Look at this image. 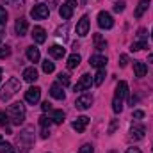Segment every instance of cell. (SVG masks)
Instances as JSON below:
<instances>
[{"label": "cell", "instance_id": "obj_39", "mask_svg": "<svg viewBox=\"0 0 153 153\" xmlns=\"http://www.w3.org/2000/svg\"><path fill=\"white\" fill-rule=\"evenodd\" d=\"M41 109H43V112H50V111H52V103H50V102L46 100V102H43Z\"/></svg>", "mask_w": 153, "mask_h": 153}, {"label": "cell", "instance_id": "obj_15", "mask_svg": "<svg viewBox=\"0 0 153 153\" xmlns=\"http://www.w3.org/2000/svg\"><path fill=\"white\" fill-rule=\"evenodd\" d=\"M14 30H16L18 36H25L27 30H29V23H27V20H25V18H18L16 23H14Z\"/></svg>", "mask_w": 153, "mask_h": 153}, {"label": "cell", "instance_id": "obj_27", "mask_svg": "<svg viewBox=\"0 0 153 153\" xmlns=\"http://www.w3.org/2000/svg\"><path fill=\"white\" fill-rule=\"evenodd\" d=\"M103 80H105V68H102V70L96 71V75L93 78V84H94V85H102Z\"/></svg>", "mask_w": 153, "mask_h": 153}, {"label": "cell", "instance_id": "obj_41", "mask_svg": "<svg viewBox=\"0 0 153 153\" xmlns=\"http://www.w3.org/2000/svg\"><path fill=\"white\" fill-rule=\"evenodd\" d=\"M48 135H50V128H41V137L46 139Z\"/></svg>", "mask_w": 153, "mask_h": 153}, {"label": "cell", "instance_id": "obj_11", "mask_svg": "<svg viewBox=\"0 0 153 153\" xmlns=\"http://www.w3.org/2000/svg\"><path fill=\"white\" fill-rule=\"evenodd\" d=\"M91 84H93V76L91 75H82L80 76V80L76 82V85H75V93L76 91H87L89 87H91Z\"/></svg>", "mask_w": 153, "mask_h": 153}, {"label": "cell", "instance_id": "obj_16", "mask_svg": "<svg viewBox=\"0 0 153 153\" xmlns=\"http://www.w3.org/2000/svg\"><path fill=\"white\" fill-rule=\"evenodd\" d=\"M48 53H50L53 59H62L64 53H66V48L61 46V45H52V46L48 48Z\"/></svg>", "mask_w": 153, "mask_h": 153}, {"label": "cell", "instance_id": "obj_30", "mask_svg": "<svg viewBox=\"0 0 153 153\" xmlns=\"http://www.w3.org/2000/svg\"><path fill=\"white\" fill-rule=\"evenodd\" d=\"M0 125L9 130V116H7V112H2L0 111Z\"/></svg>", "mask_w": 153, "mask_h": 153}, {"label": "cell", "instance_id": "obj_9", "mask_svg": "<svg viewBox=\"0 0 153 153\" xmlns=\"http://www.w3.org/2000/svg\"><path fill=\"white\" fill-rule=\"evenodd\" d=\"M41 98V89L39 87H30L29 91H25V102L30 105H36Z\"/></svg>", "mask_w": 153, "mask_h": 153}, {"label": "cell", "instance_id": "obj_37", "mask_svg": "<svg viewBox=\"0 0 153 153\" xmlns=\"http://www.w3.org/2000/svg\"><path fill=\"white\" fill-rule=\"evenodd\" d=\"M126 64H128V55L121 53V55H119V66H121V68H125Z\"/></svg>", "mask_w": 153, "mask_h": 153}, {"label": "cell", "instance_id": "obj_2", "mask_svg": "<svg viewBox=\"0 0 153 153\" xmlns=\"http://www.w3.org/2000/svg\"><path fill=\"white\" fill-rule=\"evenodd\" d=\"M20 87H22L20 80H18L16 76H11V78L2 85V89H0V100H2V102H9V100L20 91Z\"/></svg>", "mask_w": 153, "mask_h": 153}, {"label": "cell", "instance_id": "obj_24", "mask_svg": "<svg viewBox=\"0 0 153 153\" xmlns=\"http://www.w3.org/2000/svg\"><path fill=\"white\" fill-rule=\"evenodd\" d=\"M80 61H82V57H80L78 53H71V55L68 57V62H66V64H68L70 70H75L76 66L80 64Z\"/></svg>", "mask_w": 153, "mask_h": 153}, {"label": "cell", "instance_id": "obj_5", "mask_svg": "<svg viewBox=\"0 0 153 153\" xmlns=\"http://www.w3.org/2000/svg\"><path fill=\"white\" fill-rule=\"evenodd\" d=\"M144 48H148V38H146V30L144 29H141L139 30V34H137V39L132 43V52H139V50H144Z\"/></svg>", "mask_w": 153, "mask_h": 153}, {"label": "cell", "instance_id": "obj_17", "mask_svg": "<svg viewBox=\"0 0 153 153\" xmlns=\"http://www.w3.org/2000/svg\"><path fill=\"white\" fill-rule=\"evenodd\" d=\"M23 80L25 82H36L38 80V70L34 68V66H30V68H25V71H23Z\"/></svg>", "mask_w": 153, "mask_h": 153}, {"label": "cell", "instance_id": "obj_14", "mask_svg": "<svg viewBox=\"0 0 153 153\" xmlns=\"http://www.w3.org/2000/svg\"><path fill=\"white\" fill-rule=\"evenodd\" d=\"M87 125H89V117H87V116H80V117H76L75 121H73V125H71V126H73V130H75V132L82 134V132L85 130V126H87Z\"/></svg>", "mask_w": 153, "mask_h": 153}, {"label": "cell", "instance_id": "obj_4", "mask_svg": "<svg viewBox=\"0 0 153 153\" xmlns=\"http://www.w3.org/2000/svg\"><path fill=\"white\" fill-rule=\"evenodd\" d=\"M34 144V128L27 126L20 135H18V148L22 150V153H29V148Z\"/></svg>", "mask_w": 153, "mask_h": 153}, {"label": "cell", "instance_id": "obj_38", "mask_svg": "<svg viewBox=\"0 0 153 153\" xmlns=\"http://www.w3.org/2000/svg\"><path fill=\"white\" fill-rule=\"evenodd\" d=\"M80 153H94V148H93L91 144H84V146L80 148Z\"/></svg>", "mask_w": 153, "mask_h": 153}, {"label": "cell", "instance_id": "obj_43", "mask_svg": "<svg viewBox=\"0 0 153 153\" xmlns=\"http://www.w3.org/2000/svg\"><path fill=\"white\" fill-rule=\"evenodd\" d=\"M126 153H143V152H141L139 148H128V150H126Z\"/></svg>", "mask_w": 153, "mask_h": 153}, {"label": "cell", "instance_id": "obj_19", "mask_svg": "<svg viewBox=\"0 0 153 153\" xmlns=\"http://www.w3.org/2000/svg\"><path fill=\"white\" fill-rule=\"evenodd\" d=\"M134 71H135V76L143 78V76L148 73V66H146L144 62H141V61H135V62H134Z\"/></svg>", "mask_w": 153, "mask_h": 153}, {"label": "cell", "instance_id": "obj_1", "mask_svg": "<svg viewBox=\"0 0 153 153\" xmlns=\"http://www.w3.org/2000/svg\"><path fill=\"white\" fill-rule=\"evenodd\" d=\"M128 94V84L125 80H121L117 85H116V93H114V98H112V111L116 114H119L123 111V102Z\"/></svg>", "mask_w": 153, "mask_h": 153}, {"label": "cell", "instance_id": "obj_12", "mask_svg": "<svg viewBox=\"0 0 153 153\" xmlns=\"http://www.w3.org/2000/svg\"><path fill=\"white\" fill-rule=\"evenodd\" d=\"M107 57L105 55H93L91 59H89V64L93 66V68H96V70H102V68H105L107 66Z\"/></svg>", "mask_w": 153, "mask_h": 153}, {"label": "cell", "instance_id": "obj_33", "mask_svg": "<svg viewBox=\"0 0 153 153\" xmlns=\"http://www.w3.org/2000/svg\"><path fill=\"white\" fill-rule=\"evenodd\" d=\"M59 82L62 85H70V75L68 73H59Z\"/></svg>", "mask_w": 153, "mask_h": 153}, {"label": "cell", "instance_id": "obj_31", "mask_svg": "<svg viewBox=\"0 0 153 153\" xmlns=\"http://www.w3.org/2000/svg\"><path fill=\"white\" fill-rule=\"evenodd\" d=\"M5 23H7V11H5V7L0 5V27H4Z\"/></svg>", "mask_w": 153, "mask_h": 153}, {"label": "cell", "instance_id": "obj_26", "mask_svg": "<svg viewBox=\"0 0 153 153\" xmlns=\"http://www.w3.org/2000/svg\"><path fill=\"white\" fill-rule=\"evenodd\" d=\"M94 48L96 50H105L107 48V41L102 38V34H94Z\"/></svg>", "mask_w": 153, "mask_h": 153}, {"label": "cell", "instance_id": "obj_42", "mask_svg": "<svg viewBox=\"0 0 153 153\" xmlns=\"http://www.w3.org/2000/svg\"><path fill=\"white\" fill-rule=\"evenodd\" d=\"M134 117H135V119H143V117H144V112H143V111H134Z\"/></svg>", "mask_w": 153, "mask_h": 153}, {"label": "cell", "instance_id": "obj_22", "mask_svg": "<svg viewBox=\"0 0 153 153\" xmlns=\"http://www.w3.org/2000/svg\"><path fill=\"white\" fill-rule=\"evenodd\" d=\"M148 7H150V0H139V4H137V9H135V18H141L146 11H148Z\"/></svg>", "mask_w": 153, "mask_h": 153}, {"label": "cell", "instance_id": "obj_10", "mask_svg": "<svg viewBox=\"0 0 153 153\" xmlns=\"http://www.w3.org/2000/svg\"><path fill=\"white\" fill-rule=\"evenodd\" d=\"M76 34H78L80 38H84V36L89 34V16L84 14V16L78 20V23H76Z\"/></svg>", "mask_w": 153, "mask_h": 153}, {"label": "cell", "instance_id": "obj_52", "mask_svg": "<svg viewBox=\"0 0 153 153\" xmlns=\"http://www.w3.org/2000/svg\"><path fill=\"white\" fill-rule=\"evenodd\" d=\"M109 153H116V152H109Z\"/></svg>", "mask_w": 153, "mask_h": 153}, {"label": "cell", "instance_id": "obj_47", "mask_svg": "<svg viewBox=\"0 0 153 153\" xmlns=\"http://www.w3.org/2000/svg\"><path fill=\"white\" fill-rule=\"evenodd\" d=\"M148 61H150V62L153 64V53H150V55H148Z\"/></svg>", "mask_w": 153, "mask_h": 153}, {"label": "cell", "instance_id": "obj_3", "mask_svg": "<svg viewBox=\"0 0 153 153\" xmlns=\"http://www.w3.org/2000/svg\"><path fill=\"white\" fill-rule=\"evenodd\" d=\"M25 105L22 102H14L7 107V116H9V121L13 125H22L25 121Z\"/></svg>", "mask_w": 153, "mask_h": 153}, {"label": "cell", "instance_id": "obj_46", "mask_svg": "<svg viewBox=\"0 0 153 153\" xmlns=\"http://www.w3.org/2000/svg\"><path fill=\"white\" fill-rule=\"evenodd\" d=\"M66 4H68V5H71V7H75V5H76V0H66Z\"/></svg>", "mask_w": 153, "mask_h": 153}, {"label": "cell", "instance_id": "obj_45", "mask_svg": "<svg viewBox=\"0 0 153 153\" xmlns=\"http://www.w3.org/2000/svg\"><path fill=\"white\" fill-rule=\"evenodd\" d=\"M53 5H57V0H48V9L53 7Z\"/></svg>", "mask_w": 153, "mask_h": 153}, {"label": "cell", "instance_id": "obj_48", "mask_svg": "<svg viewBox=\"0 0 153 153\" xmlns=\"http://www.w3.org/2000/svg\"><path fill=\"white\" fill-rule=\"evenodd\" d=\"M4 36H5V34H4V32H0V43H2V39H4Z\"/></svg>", "mask_w": 153, "mask_h": 153}, {"label": "cell", "instance_id": "obj_6", "mask_svg": "<svg viewBox=\"0 0 153 153\" xmlns=\"http://www.w3.org/2000/svg\"><path fill=\"white\" fill-rule=\"evenodd\" d=\"M48 14H50V9L45 4H36L30 11V16L34 20H45V18H48Z\"/></svg>", "mask_w": 153, "mask_h": 153}, {"label": "cell", "instance_id": "obj_21", "mask_svg": "<svg viewBox=\"0 0 153 153\" xmlns=\"http://www.w3.org/2000/svg\"><path fill=\"white\" fill-rule=\"evenodd\" d=\"M59 14H61L62 20H70V18L73 16V7L68 5V4H62V5L59 7Z\"/></svg>", "mask_w": 153, "mask_h": 153}, {"label": "cell", "instance_id": "obj_25", "mask_svg": "<svg viewBox=\"0 0 153 153\" xmlns=\"http://www.w3.org/2000/svg\"><path fill=\"white\" fill-rule=\"evenodd\" d=\"M50 119H52V123H55V125H61V123L64 121V112H62V111H52Z\"/></svg>", "mask_w": 153, "mask_h": 153}, {"label": "cell", "instance_id": "obj_13", "mask_svg": "<svg viewBox=\"0 0 153 153\" xmlns=\"http://www.w3.org/2000/svg\"><path fill=\"white\" fill-rule=\"evenodd\" d=\"M144 134H146V130H144V126H143V125L135 123V125H132V126H130V137H132V139L139 141V139H143V137H144Z\"/></svg>", "mask_w": 153, "mask_h": 153}, {"label": "cell", "instance_id": "obj_51", "mask_svg": "<svg viewBox=\"0 0 153 153\" xmlns=\"http://www.w3.org/2000/svg\"><path fill=\"white\" fill-rule=\"evenodd\" d=\"M152 38H153V30H152Z\"/></svg>", "mask_w": 153, "mask_h": 153}, {"label": "cell", "instance_id": "obj_8", "mask_svg": "<svg viewBox=\"0 0 153 153\" xmlns=\"http://www.w3.org/2000/svg\"><path fill=\"white\" fill-rule=\"evenodd\" d=\"M91 105H93V94H89V93L80 94V96L76 98V102H75V107L78 109V111H87Z\"/></svg>", "mask_w": 153, "mask_h": 153}, {"label": "cell", "instance_id": "obj_40", "mask_svg": "<svg viewBox=\"0 0 153 153\" xmlns=\"http://www.w3.org/2000/svg\"><path fill=\"white\" fill-rule=\"evenodd\" d=\"M4 2H7V4H11L14 7H22L23 5V0H4Z\"/></svg>", "mask_w": 153, "mask_h": 153}, {"label": "cell", "instance_id": "obj_44", "mask_svg": "<svg viewBox=\"0 0 153 153\" xmlns=\"http://www.w3.org/2000/svg\"><path fill=\"white\" fill-rule=\"evenodd\" d=\"M116 126H117V121H114V123H112V125H111V128H109V134H114Z\"/></svg>", "mask_w": 153, "mask_h": 153}, {"label": "cell", "instance_id": "obj_49", "mask_svg": "<svg viewBox=\"0 0 153 153\" xmlns=\"http://www.w3.org/2000/svg\"><path fill=\"white\" fill-rule=\"evenodd\" d=\"M2 143H4V139H2V134H0V144H2Z\"/></svg>", "mask_w": 153, "mask_h": 153}, {"label": "cell", "instance_id": "obj_18", "mask_svg": "<svg viewBox=\"0 0 153 153\" xmlns=\"http://www.w3.org/2000/svg\"><path fill=\"white\" fill-rule=\"evenodd\" d=\"M32 38H34V41L36 43H45L46 41V32H45V29L43 27H34L32 29Z\"/></svg>", "mask_w": 153, "mask_h": 153}, {"label": "cell", "instance_id": "obj_34", "mask_svg": "<svg viewBox=\"0 0 153 153\" xmlns=\"http://www.w3.org/2000/svg\"><path fill=\"white\" fill-rule=\"evenodd\" d=\"M11 55V48L9 46H0V59H5Z\"/></svg>", "mask_w": 153, "mask_h": 153}, {"label": "cell", "instance_id": "obj_50", "mask_svg": "<svg viewBox=\"0 0 153 153\" xmlns=\"http://www.w3.org/2000/svg\"><path fill=\"white\" fill-rule=\"evenodd\" d=\"M0 80H2V68H0Z\"/></svg>", "mask_w": 153, "mask_h": 153}, {"label": "cell", "instance_id": "obj_32", "mask_svg": "<svg viewBox=\"0 0 153 153\" xmlns=\"http://www.w3.org/2000/svg\"><path fill=\"white\" fill-rule=\"evenodd\" d=\"M0 153H14V150L9 143H2L0 144Z\"/></svg>", "mask_w": 153, "mask_h": 153}, {"label": "cell", "instance_id": "obj_28", "mask_svg": "<svg viewBox=\"0 0 153 153\" xmlns=\"http://www.w3.org/2000/svg\"><path fill=\"white\" fill-rule=\"evenodd\" d=\"M53 70H55V66H53V62H52V61H48V59H46V61H43V71H45V73H52Z\"/></svg>", "mask_w": 153, "mask_h": 153}, {"label": "cell", "instance_id": "obj_23", "mask_svg": "<svg viewBox=\"0 0 153 153\" xmlns=\"http://www.w3.org/2000/svg\"><path fill=\"white\" fill-rule=\"evenodd\" d=\"M39 48H36V46H29L27 48V59L30 61V62H38L39 61Z\"/></svg>", "mask_w": 153, "mask_h": 153}, {"label": "cell", "instance_id": "obj_29", "mask_svg": "<svg viewBox=\"0 0 153 153\" xmlns=\"http://www.w3.org/2000/svg\"><path fill=\"white\" fill-rule=\"evenodd\" d=\"M39 125H41V128H50V125H52V119L50 117H46V116L43 114L39 117Z\"/></svg>", "mask_w": 153, "mask_h": 153}, {"label": "cell", "instance_id": "obj_7", "mask_svg": "<svg viewBox=\"0 0 153 153\" xmlns=\"http://www.w3.org/2000/svg\"><path fill=\"white\" fill-rule=\"evenodd\" d=\"M98 25H100V29L109 30V29L114 27V20H112V16H111L107 11H100V13H98Z\"/></svg>", "mask_w": 153, "mask_h": 153}, {"label": "cell", "instance_id": "obj_36", "mask_svg": "<svg viewBox=\"0 0 153 153\" xmlns=\"http://www.w3.org/2000/svg\"><path fill=\"white\" fill-rule=\"evenodd\" d=\"M125 5H126V4H125L123 0L116 2V4H114V11H116V13H123V11H125Z\"/></svg>", "mask_w": 153, "mask_h": 153}, {"label": "cell", "instance_id": "obj_35", "mask_svg": "<svg viewBox=\"0 0 153 153\" xmlns=\"http://www.w3.org/2000/svg\"><path fill=\"white\" fill-rule=\"evenodd\" d=\"M66 32H68V25H64V27H59V29H57V34H55V36H59V38L66 39Z\"/></svg>", "mask_w": 153, "mask_h": 153}, {"label": "cell", "instance_id": "obj_20", "mask_svg": "<svg viewBox=\"0 0 153 153\" xmlns=\"http://www.w3.org/2000/svg\"><path fill=\"white\" fill-rule=\"evenodd\" d=\"M50 94H52L55 100H64V98H66V94H64V91H62V87H61L59 84H52Z\"/></svg>", "mask_w": 153, "mask_h": 153}]
</instances>
